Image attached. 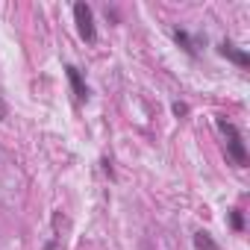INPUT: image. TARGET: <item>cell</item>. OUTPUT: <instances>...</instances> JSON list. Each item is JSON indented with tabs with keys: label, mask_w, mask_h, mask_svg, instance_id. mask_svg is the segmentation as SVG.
Here are the masks:
<instances>
[{
	"label": "cell",
	"mask_w": 250,
	"mask_h": 250,
	"mask_svg": "<svg viewBox=\"0 0 250 250\" xmlns=\"http://www.w3.org/2000/svg\"><path fill=\"white\" fill-rule=\"evenodd\" d=\"M65 77H68V83H71V88H74V97H77L80 103H85V100H88V85H85L83 74H80L74 65H68V68H65Z\"/></svg>",
	"instance_id": "cell-3"
},
{
	"label": "cell",
	"mask_w": 250,
	"mask_h": 250,
	"mask_svg": "<svg viewBox=\"0 0 250 250\" xmlns=\"http://www.w3.org/2000/svg\"><path fill=\"white\" fill-rule=\"evenodd\" d=\"M74 18H77V30L85 42L97 39V27H94V12L88 3H74Z\"/></svg>",
	"instance_id": "cell-2"
},
{
	"label": "cell",
	"mask_w": 250,
	"mask_h": 250,
	"mask_svg": "<svg viewBox=\"0 0 250 250\" xmlns=\"http://www.w3.org/2000/svg\"><path fill=\"white\" fill-rule=\"evenodd\" d=\"M229 224H232V229H244V218H241V212H238V209H232V212H229Z\"/></svg>",
	"instance_id": "cell-7"
},
{
	"label": "cell",
	"mask_w": 250,
	"mask_h": 250,
	"mask_svg": "<svg viewBox=\"0 0 250 250\" xmlns=\"http://www.w3.org/2000/svg\"><path fill=\"white\" fill-rule=\"evenodd\" d=\"M174 39H177V44L186 50V53H191V56H197V44H194V39L186 33V30H174Z\"/></svg>",
	"instance_id": "cell-5"
},
{
	"label": "cell",
	"mask_w": 250,
	"mask_h": 250,
	"mask_svg": "<svg viewBox=\"0 0 250 250\" xmlns=\"http://www.w3.org/2000/svg\"><path fill=\"white\" fill-rule=\"evenodd\" d=\"M171 109H174V115H177V118H183V115H188V106H186V103H180V100H177V103H174Z\"/></svg>",
	"instance_id": "cell-8"
},
{
	"label": "cell",
	"mask_w": 250,
	"mask_h": 250,
	"mask_svg": "<svg viewBox=\"0 0 250 250\" xmlns=\"http://www.w3.org/2000/svg\"><path fill=\"white\" fill-rule=\"evenodd\" d=\"M215 124H218L221 136L227 139V156L232 159V165L235 168H247V147H244V139H241L238 127H235V124H229L227 118H218Z\"/></svg>",
	"instance_id": "cell-1"
},
{
	"label": "cell",
	"mask_w": 250,
	"mask_h": 250,
	"mask_svg": "<svg viewBox=\"0 0 250 250\" xmlns=\"http://www.w3.org/2000/svg\"><path fill=\"white\" fill-rule=\"evenodd\" d=\"M218 53L221 56H227L229 62H235L238 68H247L250 65V56L241 50V47H235V44H229V42H224V44H218Z\"/></svg>",
	"instance_id": "cell-4"
},
{
	"label": "cell",
	"mask_w": 250,
	"mask_h": 250,
	"mask_svg": "<svg viewBox=\"0 0 250 250\" xmlns=\"http://www.w3.org/2000/svg\"><path fill=\"white\" fill-rule=\"evenodd\" d=\"M194 247H197V250H218V244L212 241V235H209V232H203V229H200V232H194Z\"/></svg>",
	"instance_id": "cell-6"
}]
</instances>
